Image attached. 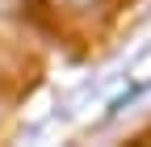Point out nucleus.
Wrapping results in <instances>:
<instances>
[{
	"instance_id": "nucleus-1",
	"label": "nucleus",
	"mask_w": 151,
	"mask_h": 147,
	"mask_svg": "<svg viewBox=\"0 0 151 147\" xmlns=\"http://www.w3.org/2000/svg\"><path fill=\"white\" fill-rule=\"evenodd\" d=\"M59 4H67V9H84V4H92V0H59Z\"/></svg>"
}]
</instances>
